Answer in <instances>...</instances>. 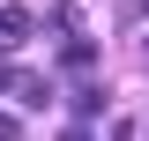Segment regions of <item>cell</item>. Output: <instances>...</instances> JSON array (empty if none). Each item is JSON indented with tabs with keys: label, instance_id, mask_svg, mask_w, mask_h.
I'll list each match as a JSON object with an SVG mask.
<instances>
[{
	"label": "cell",
	"instance_id": "obj_1",
	"mask_svg": "<svg viewBox=\"0 0 149 141\" xmlns=\"http://www.w3.org/2000/svg\"><path fill=\"white\" fill-rule=\"evenodd\" d=\"M37 22H30V8H0V45H22Z\"/></svg>",
	"mask_w": 149,
	"mask_h": 141
},
{
	"label": "cell",
	"instance_id": "obj_2",
	"mask_svg": "<svg viewBox=\"0 0 149 141\" xmlns=\"http://www.w3.org/2000/svg\"><path fill=\"white\" fill-rule=\"evenodd\" d=\"M15 97L22 104H52V82H45V74H15Z\"/></svg>",
	"mask_w": 149,
	"mask_h": 141
},
{
	"label": "cell",
	"instance_id": "obj_3",
	"mask_svg": "<svg viewBox=\"0 0 149 141\" xmlns=\"http://www.w3.org/2000/svg\"><path fill=\"white\" fill-rule=\"evenodd\" d=\"M60 59H67V67H90V59H97V45H90V37H67V52H60Z\"/></svg>",
	"mask_w": 149,
	"mask_h": 141
},
{
	"label": "cell",
	"instance_id": "obj_4",
	"mask_svg": "<svg viewBox=\"0 0 149 141\" xmlns=\"http://www.w3.org/2000/svg\"><path fill=\"white\" fill-rule=\"evenodd\" d=\"M0 89H15V74H8V59H0Z\"/></svg>",
	"mask_w": 149,
	"mask_h": 141
},
{
	"label": "cell",
	"instance_id": "obj_5",
	"mask_svg": "<svg viewBox=\"0 0 149 141\" xmlns=\"http://www.w3.org/2000/svg\"><path fill=\"white\" fill-rule=\"evenodd\" d=\"M142 8H149V0H142Z\"/></svg>",
	"mask_w": 149,
	"mask_h": 141
}]
</instances>
